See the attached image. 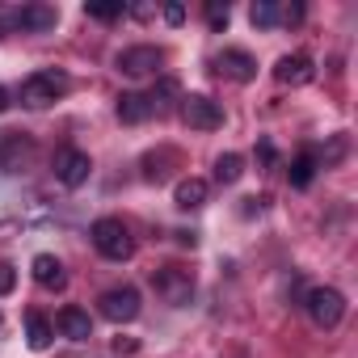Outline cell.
I'll use <instances>...</instances> for the list:
<instances>
[{
    "label": "cell",
    "mask_w": 358,
    "mask_h": 358,
    "mask_svg": "<svg viewBox=\"0 0 358 358\" xmlns=\"http://www.w3.org/2000/svg\"><path fill=\"white\" fill-rule=\"evenodd\" d=\"M274 76H278V85L303 89V85L316 80V64H312V55H282V59L274 64Z\"/></svg>",
    "instance_id": "8fae6325"
},
{
    "label": "cell",
    "mask_w": 358,
    "mask_h": 358,
    "mask_svg": "<svg viewBox=\"0 0 358 358\" xmlns=\"http://www.w3.org/2000/svg\"><path fill=\"white\" fill-rule=\"evenodd\" d=\"M341 156H345V135H333V143H329V152H324V156L316 152V164H324V169H329V164H337Z\"/></svg>",
    "instance_id": "cb8c5ba5"
},
{
    "label": "cell",
    "mask_w": 358,
    "mask_h": 358,
    "mask_svg": "<svg viewBox=\"0 0 358 358\" xmlns=\"http://www.w3.org/2000/svg\"><path fill=\"white\" fill-rule=\"evenodd\" d=\"M160 17H164L169 26H182V22H186V5H177V0H173V5L160 9Z\"/></svg>",
    "instance_id": "f1b7e54d"
},
{
    "label": "cell",
    "mask_w": 358,
    "mask_h": 358,
    "mask_svg": "<svg viewBox=\"0 0 358 358\" xmlns=\"http://www.w3.org/2000/svg\"><path fill=\"white\" fill-rule=\"evenodd\" d=\"M228 22H232V9H228V0H211V5H207V26L220 34V30H228Z\"/></svg>",
    "instance_id": "7402d4cb"
},
{
    "label": "cell",
    "mask_w": 358,
    "mask_h": 358,
    "mask_svg": "<svg viewBox=\"0 0 358 358\" xmlns=\"http://www.w3.org/2000/svg\"><path fill=\"white\" fill-rule=\"evenodd\" d=\"M55 329H59L68 341H89V337H93V320H89L85 308H64V312L55 316Z\"/></svg>",
    "instance_id": "5bb4252c"
},
{
    "label": "cell",
    "mask_w": 358,
    "mask_h": 358,
    "mask_svg": "<svg viewBox=\"0 0 358 358\" xmlns=\"http://www.w3.org/2000/svg\"><path fill=\"white\" fill-rule=\"evenodd\" d=\"M17 34V5H0V38Z\"/></svg>",
    "instance_id": "d4e9b609"
},
{
    "label": "cell",
    "mask_w": 358,
    "mask_h": 358,
    "mask_svg": "<svg viewBox=\"0 0 358 358\" xmlns=\"http://www.w3.org/2000/svg\"><path fill=\"white\" fill-rule=\"evenodd\" d=\"M257 160L262 164H274V143L270 139H257Z\"/></svg>",
    "instance_id": "4dcf8cb0"
},
{
    "label": "cell",
    "mask_w": 358,
    "mask_h": 358,
    "mask_svg": "<svg viewBox=\"0 0 358 358\" xmlns=\"http://www.w3.org/2000/svg\"><path fill=\"white\" fill-rule=\"evenodd\" d=\"M143 97H148V110H152V114H164V110H169V101L177 97V80H173V76H164V80H160L152 93H143Z\"/></svg>",
    "instance_id": "ffe728a7"
},
{
    "label": "cell",
    "mask_w": 358,
    "mask_h": 358,
    "mask_svg": "<svg viewBox=\"0 0 358 358\" xmlns=\"http://www.w3.org/2000/svg\"><path fill=\"white\" fill-rule=\"evenodd\" d=\"M89 173H93L89 152H80V148H59V152H55V182H59V186L80 190V186L89 182Z\"/></svg>",
    "instance_id": "52a82bcc"
},
{
    "label": "cell",
    "mask_w": 358,
    "mask_h": 358,
    "mask_svg": "<svg viewBox=\"0 0 358 358\" xmlns=\"http://www.w3.org/2000/svg\"><path fill=\"white\" fill-rule=\"evenodd\" d=\"M207 182L203 177H182L177 182V190H173V203H177V211H199V207H207Z\"/></svg>",
    "instance_id": "4fadbf2b"
},
{
    "label": "cell",
    "mask_w": 358,
    "mask_h": 358,
    "mask_svg": "<svg viewBox=\"0 0 358 358\" xmlns=\"http://www.w3.org/2000/svg\"><path fill=\"white\" fill-rule=\"evenodd\" d=\"M303 308H308V316H312L316 329H337L341 316H345V295L337 287H312L303 295Z\"/></svg>",
    "instance_id": "3957f363"
},
{
    "label": "cell",
    "mask_w": 358,
    "mask_h": 358,
    "mask_svg": "<svg viewBox=\"0 0 358 358\" xmlns=\"http://www.w3.org/2000/svg\"><path fill=\"white\" fill-rule=\"evenodd\" d=\"M266 203H270V199H245V203H241V215H262Z\"/></svg>",
    "instance_id": "f546056e"
},
{
    "label": "cell",
    "mask_w": 358,
    "mask_h": 358,
    "mask_svg": "<svg viewBox=\"0 0 358 358\" xmlns=\"http://www.w3.org/2000/svg\"><path fill=\"white\" fill-rule=\"evenodd\" d=\"M30 270H34V282L47 287V291H64V287H68V270H64V262L51 257V253H38V257L30 262Z\"/></svg>",
    "instance_id": "7c38bea8"
},
{
    "label": "cell",
    "mask_w": 358,
    "mask_h": 358,
    "mask_svg": "<svg viewBox=\"0 0 358 358\" xmlns=\"http://www.w3.org/2000/svg\"><path fill=\"white\" fill-rule=\"evenodd\" d=\"M215 68H220L228 80H236V85H249V80L257 76V59H253L249 51H241V47H224V51L215 55Z\"/></svg>",
    "instance_id": "9c48e42d"
},
{
    "label": "cell",
    "mask_w": 358,
    "mask_h": 358,
    "mask_svg": "<svg viewBox=\"0 0 358 358\" xmlns=\"http://www.w3.org/2000/svg\"><path fill=\"white\" fill-rule=\"evenodd\" d=\"M118 118H122L127 127H139V122H148V118H152V110H148V97H143V93H118Z\"/></svg>",
    "instance_id": "2e32d148"
},
{
    "label": "cell",
    "mask_w": 358,
    "mask_h": 358,
    "mask_svg": "<svg viewBox=\"0 0 358 358\" xmlns=\"http://www.w3.org/2000/svg\"><path fill=\"white\" fill-rule=\"evenodd\" d=\"M26 156H30V139L26 135H5V143H0V169H22Z\"/></svg>",
    "instance_id": "e0dca14e"
},
{
    "label": "cell",
    "mask_w": 358,
    "mask_h": 358,
    "mask_svg": "<svg viewBox=\"0 0 358 358\" xmlns=\"http://www.w3.org/2000/svg\"><path fill=\"white\" fill-rule=\"evenodd\" d=\"M13 287H17V270L9 262H0V295H9Z\"/></svg>",
    "instance_id": "83f0119b"
},
{
    "label": "cell",
    "mask_w": 358,
    "mask_h": 358,
    "mask_svg": "<svg viewBox=\"0 0 358 358\" xmlns=\"http://www.w3.org/2000/svg\"><path fill=\"white\" fill-rule=\"evenodd\" d=\"M135 350H139L135 337H114V354H135Z\"/></svg>",
    "instance_id": "1f68e13d"
},
{
    "label": "cell",
    "mask_w": 358,
    "mask_h": 358,
    "mask_svg": "<svg viewBox=\"0 0 358 358\" xmlns=\"http://www.w3.org/2000/svg\"><path fill=\"white\" fill-rule=\"evenodd\" d=\"M303 22V5H282L278 9V26H299Z\"/></svg>",
    "instance_id": "484cf974"
},
{
    "label": "cell",
    "mask_w": 358,
    "mask_h": 358,
    "mask_svg": "<svg viewBox=\"0 0 358 358\" xmlns=\"http://www.w3.org/2000/svg\"><path fill=\"white\" fill-rule=\"evenodd\" d=\"M9 110V89H0V114Z\"/></svg>",
    "instance_id": "d6a6232c"
},
{
    "label": "cell",
    "mask_w": 358,
    "mask_h": 358,
    "mask_svg": "<svg viewBox=\"0 0 358 358\" xmlns=\"http://www.w3.org/2000/svg\"><path fill=\"white\" fill-rule=\"evenodd\" d=\"M26 341H30V350H47L51 345V320L43 312H30L26 316Z\"/></svg>",
    "instance_id": "d6986e66"
},
{
    "label": "cell",
    "mask_w": 358,
    "mask_h": 358,
    "mask_svg": "<svg viewBox=\"0 0 358 358\" xmlns=\"http://www.w3.org/2000/svg\"><path fill=\"white\" fill-rule=\"evenodd\" d=\"M127 13H131L135 22H152V17H156V5H152V0H139V5H127Z\"/></svg>",
    "instance_id": "4316f807"
},
{
    "label": "cell",
    "mask_w": 358,
    "mask_h": 358,
    "mask_svg": "<svg viewBox=\"0 0 358 358\" xmlns=\"http://www.w3.org/2000/svg\"><path fill=\"white\" fill-rule=\"evenodd\" d=\"M139 308H143V299H139L135 287H110V291L97 299V312H101L110 324H131V320L139 316Z\"/></svg>",
    "instance_id": "8992f818"
},
{
    "label": "cell",
    "mask_w": 358,
    "mask_h": 358,
    "mask_svg": "<svg viewBox=\"0 0 358 358\" xmlns=\"http://www.w3.org/2000/svg\"><path fill=\"white\" fill-rule=\"evenodd\" d=\"M241 177H245V156L224 152V156L215 160V182H220V186H236Z\"/></svg>",
    "instance_id": "ac0fdd59"
},
{
    "label": "cell",
    "mask_w": 358,
    "mask_h": 358,
    "mask_svg": "<svg viewBox=\"0 0 358 358\" xmlns=\"http://www.w3.org/2000/svg\"><path fill=\"white\" fill-rule=\"evenodd\" d=\"M114 64L122 76H156L164 64V51L160 47H127V51H118Z\"/></svg>",
    "instance_id": "ba28073f"
},
{
    "label": "cell",
    "mask_w": 358,
    "mask_h": 358,
    "mask_svg": "<svg viewBox=\"0 0 358 358\" xmlns=\"http://www.w3.org/2000/svg\"><path fill=\"white\" fill-rule=\"evenodd\" d=\"M72 89V80L64 72H34L22 80V106L26 110H47L51 101H59Z\"/></svg>",
    "instance_id": "6da1fadb"
},
{
    "label": "cell",
    "mask_w": 358,
    "mask_h": 358,
    "mask_svg": "<svg viewBox=\"0 0 358 358\" xmlns=\"http://www.w3.org/2000/svg\"><path fill=\"white\" fill-rule=\"evenodd\" d=\"M59 26V9L55 5H43V0H34V5H17V30L26 34H47Z\"/></svg>",
    "instance_id": "30bf717a"
},
{
    "label": "cell",
    "mask_w": 358,
    "mask_h": 358,
    "mask_svg": "<svg viewBox=\"0 0 358 358\" xmlns=\"http://www.w3.org/2000/svg\"><path fill=\"white\" fill-rule=\"evenodd\" d=\"M182 122H186L190 131H220V127H224V110H220L215 97L190 93V97H182Z\"/></svg>",
    "instance_id": "5b68a950"
},
{
    "label": "cell",
    "mask_w": 358,
    "mask_h": 358,
    "mask_svg": "<svg viewBox=\"0 0 358 358\" xmlns=\"http://www.w3.org/2000/svg\"><path fill=\"white\" fill-rule=\"evenodd\" d=\"M89 236H93V249L101 253V257H110V262H127L131 253H135V241H131V232H127V224L122 220H97L93 228H89Z\"/></svg>",
    "instance_id": "7a4b0ae2"
},
{
    "label": "cell",
    "mask_w": 358,
    "mask_h": 358,
    "mask_svg": "<svg viewBox=\"0 0 358 358\" xmlns=\"http://www.w3.org/2000/svg\"><path fill=\"white\" fill-rule=\"evenodd\" d=\"M249 22H253L257 30H274V26H278V5H274V0H253Z\"/></svg>",
    "instance_id": "44dd1931"
},
{
    "label": "cell",
    "mask_w": 358,
    "mask_h": 358,
    "mask_svg": "<svg viewBox=\"0 0 358 358\" xmlns=\"http://www.w3.org/2000/svg\"><path fill=\"white\" fill-rule=\"evenodd\" d=\"M85 13L93 22H118V17H127V5L122 0H114V5H85Z\"/></svg>",
    "instance_id": "603a6c76"
},
{
    "label": "cell",
    "mask_w": 358,
    "mask_h": 358,
    "mask_svg": "<svg viewBox=\"0 0 358 358\" xmlns=\"http://www.w3.org/2000/svg\"><path fill=\"white\" fill-rule=\"evenodd\" d=\"M152 287H156V295H160L164 303L186 308L190 295H194V274L182 270V266H160V270H152Z\"/></svg>",
    "instance_id": "277c9868"
},
{
    "label": "cell",
    "mask_w": 358,
    "mask_h": 358,
    "mask_svg": "<svg viewBox=\"0 0 358 358\" xmlns=\"http://www.w3.org/2000/svg\"><path fill=\"white\" fill-rule=\"evenodd\" d=\"M316 169H320V164H316V152L308 148V152H299V156L291 160V169H287V182H291L295 190H308V186H312V177H316Z\"/></svg>",
    "instance_id": "9a60e30c"
}]
</instances>
